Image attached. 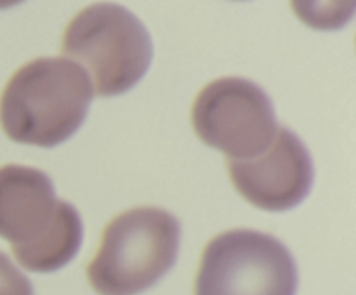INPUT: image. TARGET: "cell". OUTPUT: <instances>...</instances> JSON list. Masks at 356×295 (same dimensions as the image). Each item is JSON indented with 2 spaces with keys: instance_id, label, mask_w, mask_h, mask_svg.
<instances>
[{
  "instance_id": "obj_7",
  "label": "cell",
  "mask_w": 356,
  "mask_h": 295,
  "mask_svg": "<svg viewBox=\"0 0 356 295\" xmlns=\"http://www.w3.org/2000/svg\"><path fill=\"white\" fill-rule=\"evenodd\" d=\"M229 180L249 203L261 210L294 208L308 196L313 163L306 146L280 127L266 151L249 160H226Z\"/></svg>"
},
{
  "instance_id": "obj_4",
  "label": "cell",
  "mask_w": 356,
  "mask_h": 295,
  "mask_svg": "<svg viewBox=\"0 0 356 295\" xmlns=\"http://www.w3.org/2000/svg\"><path fill=\"white\" fill-rule=\"evenodd\" d=\"M61 52L92 80L97 96L127 92L148 71L152 38L141 21L115 3H94L66 26Z\"/></svg>"
},
{
  "instance_id": "obj_1",
  "label": "cell",
  "mask_w": 356,
  "mask_h": 295,
  "mask_svg": "<svg viewBox=\"0 0 356 295\" xmlns=\"http://www.w3.org/2000/svg\"><path fill=\"white\" fill-rule=\"evenodd\" d=\"M92 85L66 58H37L7 80L0 96V127L14 142L52 148L86 120Z\"/></svg>"
},
{
  "instance_id": "obj_2",
  "label": "cell",
  "mask_w": 356,
  "mask_h": 295,
  "mask_svg": "<svg viewBox=\"0 0 356 295\" xmlns=\"http://www.w3.org/2000/svg\"><path fill=\"white\" fill-rule=\"evenodd\" d=\"M0 238L24 269L52 273L79 252L82 221L73 205L56 200L42 170L6 165L0 167Z\"/></svg>"
},
{
  "instance_id": "obj_5",
  "label": "cell",
  "mask_w": 356,
  "mask_h": 295,
  "mask_svg": "<svg viewBox=\"0 0 356 295\" xmlns=\"http://www.w3.org/2000/svg\"><path fill=\"white\" fill-rule=\"evenodd\" d=\"M298 269L292 253L275 236L232 229L205 245L195 278V295H294Z\"/></svg>"
},
{
  "instance_id": "obj_6",
  "label": "cell",
  "mask_w": 356,
  "mask_h": 295,
  "mask_svg": "<svg viewBox=\"0 0 356 295\" xmlns=\"http://www.w3.org/2000/svg\"><path fill=\"white\" fill-rule=\"evenodd\" d=\"M191 125L198 139L225 153L226 160L261 155L278 130L268 94L238 76H222L198 92L191 106Z\"/></svg>"
},
{
  "instance_id": "obj_3",
  "label": "cell",
  "mask_w": 356,
  "mask_h": 295,
  "mask_svg": "<svg viewBox=\"0 0 356 295\" xmlns=\"http://www.w3.org/2000/svg\"><path fill=\"white\" fill-rule=\"evenodd\" d=\"M179 221L156 207H136L115 215L101 235L99 248L86 267L99 295H138L174 266Z\"/></svg>"
},
{
  "instance_id": "obj_8",
  "label": "cell",
  "mask_w": 356,
  "mask_h": 295,
  "mask_svg": "<svg viewBox=\"0 0 356 295\" xmlns=\"http://www.w3.org/2000/svg\"><path fill=\"white\" fill-rule=\"evenodd\" d=\"M0 295H33L30 280L0 252Z\"/></svg>"
}]
</instances>
